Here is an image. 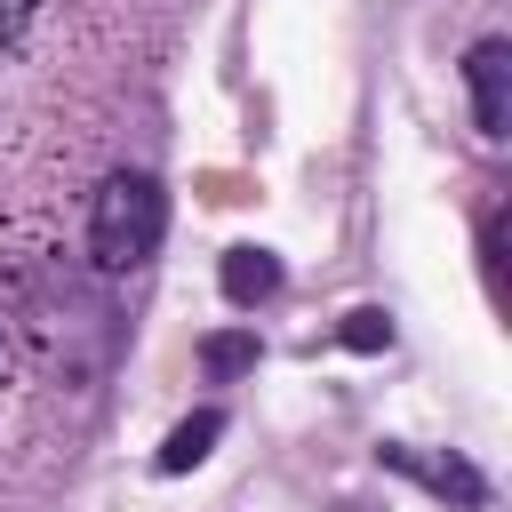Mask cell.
<instances>
[{
	"label": "cell",
	"instance_id": "4",
	"mask_svg": "<svg viewBox=\"0 0 512 512\" xmlns=\"http://www.w3.org/2000/svg\"><path fill=\"white\" fill-rule=\"evenodd\" d=\"M216 288L232 296V304H264L272 288H280V256L272 248H224V264H216Z\"/></svg>",
	"mask_w": 512,
	"mask_h": 512
},
{
	"label": "cell",
	"instance_id": "5",
	"mask_svg": "<svg viewBox=\"0 0 512 512\" xmlns=\"http://www.w3.org/2000/svg\"><path fill=\"white\" fill-rule=\"evenodd\" d=\"M216 440H224V408H192V416H184V424L160 440V456H152V464H160V472H192V464H200Z\"/></svg>",
	"mask_w": 512,
	"mask_h": 512
},
{
	"label": "cell",
	"instance_id": "1",
	"mask_svg": "<svg viewBox=\"0 0 512 512\" xmlns=\"http://www.w3.org/2000/svg\"><path fill=\"white\" fill-rule=\"evenodd\" d=\"M160 232H168V192L144 168H120V176L96 184V200H88V256H96V272L120 280V272L152 264Z\"/></svg>",
	"mask_w": 512,
	"mask_h": 512
},
{
	"label": "cell",
	"instance_id": "3",
	"mask_svg": "<svg viewBox=\"0 0 512 512\" xmlns=\"http://www.w3.org/2000/svg\"><path fill=\"white\" fill-rule=\"evenodd\" d=\"M464 88H472V120H480V136H504V128H512V40H472V56H464Z\"/></svg>",
	"mask_w": 512,
	"mask_h": 512
},
{
	"label": "cell",
	"instance_id": "7",
	"mask_svg": "<svg viewBox=\"0 0 512 512\" xmlns=\"http://www.w3.org/2000/svg\"><path fill=\"white\" fill-rule=\"evenodd\" d=\"M352 352H392V320L384 312H344V328H336Z\"/></svg>",
	"mask_w": 512,
	"mask_h": 512
},
{
	"label": "cell",
	"instance_id": "2",
	"mask_svg": "<svg viewBox=\"0 0 512 512\" xmlns=\"http://www.w3.org/2000/svg\"><path fill=\"white\" fill-rule=\"evenodd\" d=\"M376 464H384V472H408L416 488H432V496H448V504H464V512L488 504V480H480L464 456H424V448H408V440H384Z\"/></svg>",
	"mask_w": 512,
	"mask_h": 512
},
{
	"label": "cell",
	"instance_id": "6",
	"mask_svg": "<svg viewBox=\"0 0 512 512\" xmlns=\"http://www.w3.org/2000/svg\"><path fill=\"white\" fill-rule=\"evenodd\" d=\"M256 328H216V336H200V368L208 376H240V368H256Z\"/></svg>",
	"mask_w": 512,
	"mask_h": 512
},
{
	"label": "cell",
	"instance_id": "8",
	"mask_svg": "<svg viewBox=\"0 0 512 512\" xmlns=\"http://www.w3.org/2000/svg\"><path fill=\"white\" fill-rule=\"evenodd\" d=\"M480 272H488V288L504 296V208H488V224H480Z\"/></svg>",
	"mask_w": 512,
	"mask_h": 512
}]
</instances>
